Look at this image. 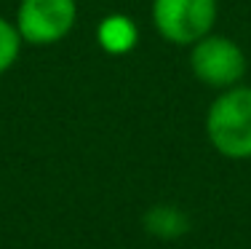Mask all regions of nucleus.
<instances>
[{
  "mask_svg": "<svg viewBox=\"0 0 251 249\" xmlns=\"http://www.w3.org/2000/svg\"><path fill=\"white\" fill-rule=\"evenodd\" d=\"M206 139L230 161L251 158V86L238 83L211 99L206 110Z\"/></svg>",
  "mask_w": 251,
  "mask_h": 249,
  "instance_id": "obj_1",
  "label": "nucleus"
},
{
  "mask_svg": "<svg viewBox=\"0 0 251 249\" xmlns=\"http://www.w3.org/2000/svg\"><path fill=\"white\" fill-rule=\"evenodd\" d=\"M187 64L193 78L214 91H225L243 83L249 73V56L238 40L219 32H208L190 46Z\"/></svg>",
  "mask_w": 251,
  "mask_h": 249,
  "instance_id": "obj_2",
  "label": "nucleus"
},
{
  "mask_svg": "<svg viewBox=\"0 0 251 249\" xmlns=\"http://www.w3.org/2000/svg\"><path fill=\"white\" fill-rule=\"evenodd\" d=\"M152 27L166 43L190 46L214 32L219 19V0H152Z\"/></svg>",
  "mask_w": 251,
  "mask_h": 249,
  "instance_id": "obj_3",
  "label": "nucleus"
},
{
  "mask_svg": "<svg viewBox=\"0 0 251 249\" xmlns=\"http://www.w3.org/2000/svg\"><path fill=\"white\" fill-rule=\"evenodd\" d=\"M14 25L27 46H53L77 25V0H19Z\"/></svg>",
  "mask_w": 251,
  "mask_h": 249,
  "instance_id": "obj_4",
  "label": "nucleus"
},
{
  "mask_svg": "<svg viewBox=\"0 0 251 249\" xmlns=\"http://www.w3.org/2000/svg\"><path fill=\"white\" fill-rule=\"evenodd\" d=\"M97 43L110 56L131 54L139 43V25L126 14H107L97 25Z\"/></svg>",
  "mask_w": 251,
  "mask_h": 249,
  "instance_id": "obj_5",
  "label": "nucleus"
},
{
  "mask_svg": "<svg viewBox=\"0 0 251 249\" xmlns=\"http://www.w3.org/2000/svg\"><path fill=\"white\" fill-rule=\"evenodd\" d=\"M22 49H25V40H22L14 19L0 16V75H5L16 62H19Z\"/></svg>",
  "mask_w": 251,
  "mask_h": 249,
  "instance_id": "obj_6",
  "label": "nucleus"
},
{
  "mask_svg": "<svg viewBox=\"0 0 251 249\" xmlns=\"http://www.w3.org/2000/svg\"><path fill=\"white\" fill-rule=\"evenodd\" d=\"M147 228L155 236H179L184 228V217L174 206H155L147 215Z\"/></svg>",
  "mask_w": 251,
  "mask_h": 249,
  "instance_id": "obj_7",
  "label": "nucleus"
}]
</instances>
